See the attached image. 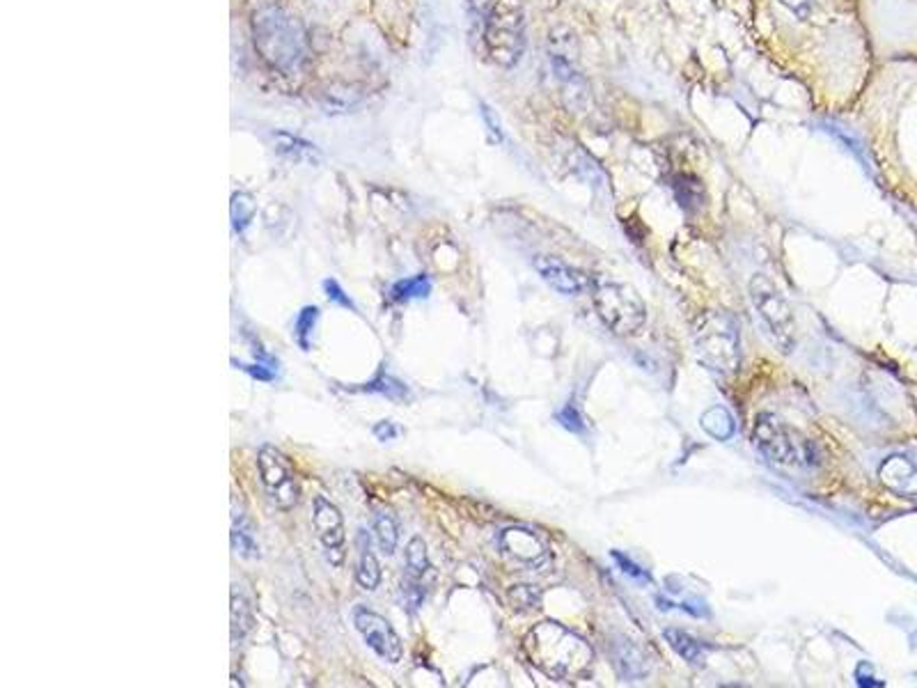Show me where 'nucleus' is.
<instances>
[{
    "label": "nucleus",
    "instance_id": "21",
    "mask_svg": "<svg viewBox=\"0 0 917 688\" xmlns=\"http://www.w3.org/2000/svg\"><path fill=\"white\" fill-rule=\"evenodd\" d=\"M362 390H365V393H374V395H381V398L393 400V402H404V400L410 398L408 385L402 383L400 379H395L393 375H385V372H381L370 383H365Z\"/></svg>",
    "mask_w": 917,
    "mask_h": 688
},
{
    "label": "nucleus",
    "instance_id": "5",
    "mask_svg": "<svg viewBox=\"0 0 917 688\" xmlns=\"http://www.w3.org/2000/svg\"><path fill=\"white\" fill-rule=\"evenodd\" d=\"M596 315L615 335L631 337L638 335L647 324V306L640 294L622 283L596 281L592 285Z\"/></svg>",
    "mask_w": 917,
    "mask_h": 688
},
{
    "label": "nucleus",
    "instance_id": "9",
    "mask_svg": "<svg viewBox=\"0 0 917 688\" xmlns=\"http://www.w3.org/2000/svg\"><path fill=\"white\" fill-rule=\"evenodd\" d=\"M354 625H356L358 633L362 636V640L367 642V648H370L377 656H381L388 663H400L402 661L404 645H402L397 631L393 629V625H390L385 617H381L374 610L356 608L354 610Z\"/></svg>",
    "mask_w": 917,
    "mask_h": 688
},
{
    "label": "nucleus",
    "instance_id": "8",
    "mask_svg": "<svg viewBox=\"0 0 917 688\" xmlns=\"http://www.w3.org/2000/svg\"><path fill=\"white\" fill-rule=\"evenodd\" d=\"M258 466H260L262 487L269 500L278 510H291L298 502L301 491H298V482H296L289 459L278 448L264 446L258 454Z\"/></svg>",
    "mask_w": 917,
    "mask_h": 688
},
{
    "label": "nucleus",
    "instance_id": "11",
    "mask_svg": "<svg viewBox=\"0 0 917 688\" xmlns=\"http://www.w3.org/2000/svg\"><path fill=\"white\" fill-rule=\"evenodd\" d=\"M498 546L504 556L523 567L539 569L548 562L546 544L533 531H527V527H508V531H502L498 537Z\"/></svg>",
    "mask_w": 917,
    "mask_h": 688
},
{
    "label": "nucleus",
    "instance_id": "38",
    "mask_svg": "<svg viewBox=\"0 0 917 688\" xmlns=\"http://www.w3.org/2000/svg\"><path fill=\"white\" fill-rule=\"evenodd\" d=\"M556 3H558V0H548V5H556Z\"/></svg>",
    "mask_w": 917,
    "mask_h": 688
},
{
    "label": "nucleus",
    "instance_id": "12",
    "mask_svg": "<svg viewBox=\"0 0 917 688\" xmlns=\"http://www.w3.org/2000/svg\"><path fill=\"white\" fill-rule=\"evenodd\" d=\"M312 523L319 542L329 550L331 562L337 567L342 565V546H344V519L340 510L324 496H317L312 502Z\"/></svg>",
    "mask_w": 917,
    "mask_h": 688
},
{
    "label": "nucleus",
    "instance_id": "20",
    "mask_svg": "<svg viewBox=\"0 0 917 688\" xmlns=\"http://www.w3.org/2000/svg\"><path fill=\"white\" fill-rule=\"evenodd\" d=\"M374 537L381 548V554L393 556L400 542V521L393 512H381L374 519Z\"/></svg>",
    "mask_w": 917,
    "mask_h": 688
},
{
    "label": "nucleus",
    "instance_id": "19",
    "mask_svg": "<svg viewBox=\"0 0 917 688\" xmlns=\"http://www.w3.org/2000/svg\"><path fill=\"white\" fill-rule=\"evenodd\" d=\"M665 640H668V645L688 663H698L700 659H704V645L693 638L691 633H686L681 629H665L663 631Z\"/></svg>",
    "mask_w": 917,
    "mask_h": 688
},
{
    "label": "nucleus",
    "instance_id": "26",
    "mask_svg": "<svg viewBox=\"0 0 917 688\" xmlns=\"http://www.w3.org/2000/svg\"><path fill=\"white\" fill-rule=\"evenodd\" d=\"M239 367L258 381H275V377H278V360L269 356L264 349L255 354V363H250V365L239 363Z\"/></svg>",
    "mask_w": 917,
    "mask_h": 688
},
{
    "label": "nucleus",
    "instance_id": "24",
    "mask_svg": "<svg viewBox=\"0 0 917 688\" xmlns=\"http://www.w3.org/2000/svg\"><path fill=\"white\" fill-rule=\"evenodd\" d=\"M229 216H233V229L237 235H243L246 227L255 218V200L248 193L239 191L233 195V204H229Z\"/></svg>",
    "mask_w": 917,
    "mask_h": 688
},
{
    "label": "nucleus",
    "instance_id": "23",
    "mask_svg": "<svg viewBox=\"0 0 917 688\" xmlns=\"http://www.w3.org/2000/svg\"><path fill=\"white\" fill-rule=\"evenodd\" d=\"M250 627H252L250 602L235 585V590H233V642H235V645L246 638Z\"/></svg>",
    "mask_w": 917,
    "mask_h": 688
},
{
    "label": "nucleus",
    "instance_id": "2",
    "mask_svg": "<svg viewBox=\"0 0 917 688\" xmlns=\"http://www.w3.org/2000/svg\"><path fill=\"white\" fill-rule=\"evenodd\" d=\"M252 35L262 58L281 72H296L308 58V39L301 23L278 5H266L252 16Z\"/></svg>",
    "mask_w": 917,
    "mask_h": 688
},
{
    "label": "nucleus",
    "instance_id": "7",
    "mask_svg": "<svg viewBox=\"0 0 917 688\" xmlns=\"http://www.w3.org/2000/svg\"><path fill=\"white\" fill-rule=\"evenodd\" d=\"M750 301L764 321L769 335L777 344V349L783 354H791L796 349V317L783 292L766 275L757 273L750 281Z\"/></svg>",
    "mask_w": 917,
    "mask_h": 688
},
{
    "label": "nucleus",
    "instance_id": "31",
    "mask_svg": "<svg viewBox=\"0 0 917 688\" xmlns=\"http://www.w3.org/2000/svg\"><path fill=\"white\" fill-rule=\"evenodd\" d=\"M324 292H326V298H329L331 304H337V306L347 308V310H352V312H356V310H358V308H356V304H354L352 298H349V294L340 287V283H337V281H333V278L324 281Z\"/></svg>",
    "mask_w": 917,
    "mask_h": 688
},
{
    "label": "nucleus",
    "instance_id": "32",
    "mask_svg": "<svg viewBox=\"0 0 917 688\" xmlns=\"http://www.w3.org/2000/svg\"><path fill=\"white\" fill-rule=\"evenodd\" d=\"M466 8L473 23H477V26H481V31H485L489 14L493 10V0H466Z\"/></svg>",
    "mask_w": 917,
    "mask_h": 688
},
{
    "label": "nucleus",
    "instance_id": "10",
    "mask_svg": "<svg viewBox=\"0 0 917 688\" xmlns=\"http://www.w3.org/2000/svg\"><path fill=\"white\" fill-rule=\"evenodd\" d=\"M879 479L892 494L917 498V450L888 454L879 466Z\"/></svg>",
    "mask_w": 917,
    "mask_h": 688
},
{
    "label": "nucleus",
    "instance_id": "17",
    "mask_svg": "<svg viewBox=\"0 0 917 688\" xmlns=\"http://www.w3.org/2000/svg\"><path fill=\"white\" fill-rule=\"evenodd\" d=\"M700 425L711 439H716V441H729L734 431H737L731 413L725 406H711L708 411H704Z\"/></svg>",
    "mask_w": 917,
    "mask_h": 688
},
{
    "label": "nucleus",
    "instance_id": "34",
    "mask_svg": "<svg viewBox=\"0 0 917 688\" xmlns=\"http://www.w3.org/2000/svg\"><path fill=\"white\" fill-rule=\"evenodd\" d=\"M481 118H485V122H487V127H489V133H491V138L496 143H500L502 141V127H500V120L496 118V112L487 106V104H481Z\"/></svg>",
    "mask_w": 917,
    "mask_h": 688
},
{
    "label": "nucleus",
    "instance_id": "25",
    "mask_svg": "<svg viewBox=\"0 0 917 688\" xmlns=\"http://www.w3.org/2000/svg\"><path fill=\"white\" fill-rule=\"evenodd\" d=\"M406 567H408V577L413 579H422L427 573L429 558H427V544L422 542V537H413L406 544Z\"/></svg>",
    "mask_w": 917,
    "mask_h": 688
},
{
    "label": "nucleus",
    "instance_id": "22",
    "mask_svg": "<svg viewBox=\"0 0 917 688\" xmlns=\"http://www.w3.org/2000/svg\"><path fill=\"white\" fill-rule=\"evenodd\" d=\"M431 292V283L425 273L413 275V278H404L397 281L393 287H390V298H393L395 304L402 301H410V298H427Z\"/></svg>",
    "mask_w": 917,
    "mask_h": 688
},
{
    "label": "nucleus",
    "instance_id": "37",
    "mask_svg": "<svg viewBox=\"0 0 917 688\" xmlns=\"http://www.w3.org/2000/svg\"><path fill=\"white\" fill-rule=\"evenodd\" d=\"M856 679H858V684H860V686H883V681H874V677H871V675H867V677H865V663H862L860 668H858Z\"/></svg>",
    "mask_w": 917,
    "mask_h": 688
},
{
    "label": "nucleus",
    "instance_id": "13",
    "mask_svg": "<svg viewBox=\"0 0 917 688\" xmlns=\"http://www.w3.org/2000/svg\"><path fill=\"white\" fill-rule=\"evenodd\" d=\"M535 269L539 271L544 283H548L550 287L564 296H581L587 289H592V281L581 269L571 266L558 258L541 256L535 260Z\"/></svg>",
    "mask_w": 917,
    "mask_h": 688
},
{
    "label": "nucleus",
    "instance_id": "6",
    "mask_svg": "<svg viewBox=\"0 0 917 688\" xmlns=\"http://www.w3.org/2000/svg\"><path fill=\"white\" fill-rule=\"evenodd\" d=\"M481 37L496 64L514 67L525 49V19L519 0H498Z\"/></svg>",
    "mask_w": 917,
    "mask_h": 688
},
{
    "label": "nucleus",
    "instance_id": "3",
    "mask_svg": "<svg viewBox=\"0 0 917 688\" xmlns=\"http://www.w3.org/2000/svg\"><path fill=\"white\" fill-rule=\"evenodd\" d=\"M752 443L769 462L787 468H817L823 464V450L810 436L789 427L773 413H760L752 427Z\"/></svg>",
    "mask_w": 917,
    "mask_h": 688
},
{
    "label": "nucleus",
    "instance_id": "18",
    "mask_svg": "<svg viewBox=\"0 0 917 688\" xmlns=\"http://www.w3.org/2000/svg\"><path fill=\"white\" fill-rule=\"evenodd\" d=\"M615 665L619 673L631 679H638L647 673V663L631 640H619L615 645Z\"/></svg>",
    "mask_w": 917,
    "mask_h": 688
},
{
    "label": "nucleus",
    "instance_id": "29",
    "mask_svg": "<svg viewBox=\"0 0 917 688\" xmlns=\"http://www.w3.org/2000/svg\"><path fill=\"white\" fill-rule=\"evenodd\" d=\"M510 600L516 610H535L539 608L541 596L533 585H514L510 590Z\"/></svg>",
    "mask_w": 917,
    "mask_h": 688
},
{
    "label": "nucleus",
    "instance_id": "4",
    "mask_svg": "<svg viewBox=\"0 0 917 688\" xmlns=\"http://www.w3.org/2000/svg\"><path fill=\"white\" fill-rule=\"evenodd\" d=\"M693 344L698 360L706 370L720 377H729L741 365V335L739 327L725 312H706L700 317L693 331Z\"/></svg>",
    "mask_w": 917,
    "mask_h": 688
},
{
    "label": "nucleus",
    "instance_id": "35",
    "mask_svg": "<svg viewBox=\"0 0 917 688\" xmlns=\"http://www.w3.org/2000/svg\"><path fill=\"white\" fill-rule=\"evenodd\" d=\"M374 436L379 441H393V439H397L400 436V427L395 425V423H390V420H381V423H377L374 425Z\"/></svg>",
    "mask_w": 917,
    "mask_h": 688
},
{
    "label": "nucleus",
    "instance_id": "36",
    "mask_svg": "<svg viewBox=\"0 0 917 688\" xmlns=\"http://www.w3.org/2000/svg\"><path fill=\"white\" fill-rule=\"evenodd\" d=\"M779 3H783L789 12H794L796 16H806L810 10H812V3L814 0H779Z\"/></svg>",
    "mask_w": 917,
    "mask_h": 688
},
{
    "label": "nucleus",
    "instance_id": "28",
    "mask_svg": "<svg viewBox=\"0 0 917 688\" xmlns=\"http://www.w3.org/2000/svg\"><path fill=\"white\" fill-rule=\"evenodd\" d=\"M675 191H677V198H679V202H681L683 210H691V204H695V206L704 204V202H702V200H704V195H702V187H700V181H698V179H691V177H679V179H677V183H675Z\"/></svg>",
    "mask_w": 917,
    "mask_h": 688
},
{
    "label": "nucleus",
    "instance_id": "14",
    "mask_svg": "<svg viewBox=\"0 0 917 688\" xmlns=\"http://www.w3.org/2000/svg\"><path fill=\"white\" fill-rule=\"evenodd\" d=\"M273 147L278 154L287 156L294 164H306V166H319L324 161V154L319 152L317 145L303 141V138L291 135L287 131H273L271 133Z\"/></svg>",
    "mask_w": 917,
    "mask_h": 688
},
{
    "label": "nucleus",
    "instance_id": "15",
    "mask_svg": "<svg viewBox=\"0 0 917 688\" xmlns=\"http://www.w3.org/2000/svg\"><path fill=\"white\" fill-rule=\"evenodd\" d=\"M233 548L235 554L248 560H255L260 558V544L255 539V527L248 521V517L243 514V510H237L235 505V512H233Z\"/></svg>",
    "mask_w": 917,
    "mask_h": 688
},
{
    "label": "nucleus",
    "instance_id": "16",
    "mask_svg": "<svg viewBox=\"0 0 917 688\" xmlns=\"http://www.w3.org/2000/svg\"><path fill=\"white\" fill-rule=\"evenodd\" d=\"M360 560H358V569H356V583L362 590H377L379 581H381V565L374 556V550L370 546V537L365 535V531H360Z\"/></svg>",
    "mask_w": 917,
    "mask_h": 688
},
{
    "label": "nucleus",
    "instance_id": "1",
    "mask_svg": "<svg viewBox=\"0 0 917 688\" xmlns=\"http://www.w3.org/2000/svg\"><path fill=\"white\" fill-rule=\"evenodd\" d=\"M525 654L550 679L571 681L592 668V648L560 622H541L525 636Z\"/></svg>",
    "mask_w": 917,
    "mask_h": 688
},
{
    "label": "nucleus",
    "instance_id": "33",
    "mask_svg": "<svg viewBox=\"0 0 917 688\" xmlns=\"http://www.w3.org/2000/svg\"><path fill=\"white\" fill-rule=\"evenodd\" d=\"M612 558L619 562V567H622V571L627 573V577H631L635 581H650V573L645 569H640L633 560L624 558L622 554H617V550H612Z\"/></svg>",
    "mask_w": 917,
    "mask_h": 688
},
{
    "label": "nucleus",
    "instance_id": "27",
    "mask_svg": "<svg viewBox=\"0 0 917 688\" xmlns=\"http://www.w3.org/2000/svg\"><path fill=\"white\" fill-rule=\"evenodd\" d=\"M317 319H319V308L317 306H306L296 317L294 335H296L298 347H301L303 352L310 349V337H312V331L317 327Z\"/></svg>",
    "mask_w": 917,
    "mask_h": 688
},
{
    "label": "nucleus",
    "instance_id": "30",
    "mask_svg": "<svg viewBox=\"0 0 917 688\" xmlns=\"http://www.w3.org/2000/svg\"><path fill=\"white\" fill-rule=\"evenodd\" d=\"M558 423L564 427V429H569V431H573V434H583V431H587V423H585V418H583V413L573 406V404H567L560 413H558Z\"/></svg>",
    "mask_w": 917,
    "mask_h": 688
}]
</instances>
